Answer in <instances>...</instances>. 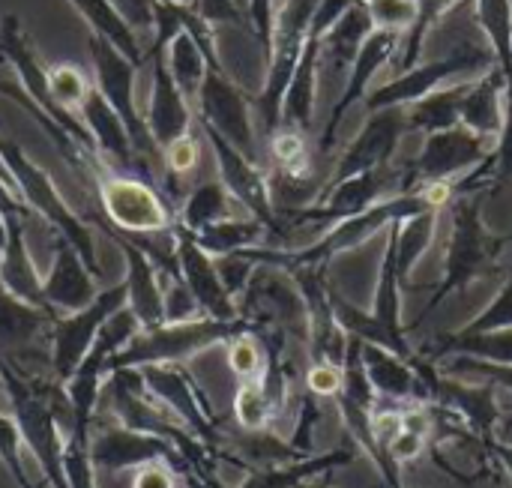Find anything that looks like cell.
I'll use <instances>...</instances> for the list:
<instances>
[{"label": "cell", "mask_w": 512, "mask_h": 488, "mask_svg": "<svg viewBox=\"0 0 512 488\" xmlns=\"http://www.w3.org/2000/svg\"><path fill=\"white\" fill-rule=\"evenodd\" d=\"M249 321H213L198 318L186 324H162L153 330H141L120 354L111 357L108 375L117 369H144L162 363H183L219 342H231L240 333H249Z\"/></svg>", "instance_id": "7a4b0ae2"}, {"label": "cell", "mask_w": 512, "mask_h": 488, "mask_svg": "<svg viewBox=\"0 0 512 488\" xmlns=\"http://www.w3.org/2000/svg\"><path fill=\"white\" fill-rule=\"evenodd\" d=\"M111 243L123 252L126 261V306L132 309V315L138 318L141 330H153L165 324V285L159 279V267L156 261L126 234L108 228Z\"/></svg>", "instance_id": "9a60e30c"}, {"label": "cell", "mask_w": 512, "mask_h": 488, "mask_svg": "<svg viewBox=\"0 0 512 488\" xmlns=\"http://www.w3.org/2000/svg\"><path fill=\"white\" fill-rule=\"evenodd\" d=\"M81 123L84 129L90 132L93 144H96V153L102 159V165L108 171H117V174H129V177H141V180H153L150 174V162L135 150L132 144V135L129 129L123 126V120L117 117V111L102 99V93L93 87L81 105Z\"/></svg>", "instance_id": "7c38bea8"}, {"label": "cell", "mask_w": 512, "mask_h": 488, "mask_svg": "<svg viewBox=\"0 0 512 488\" xmlns=\"http://www.w3.org/2000/svg\"><path fill=\"white\" fill-rule=\"evenodd\" d=\"M366 9L375 30H393V33L411 30L420 15L417 0H366Z\"/></svg>", "instance_id": "d590c367"}, {"label": "cell", "mask_w": 512, "mask_h": 488, "mask_svg": "<svg viewBox=\"0 0 512 488\" xmlns=\"http://www.w3.org/2000/svg\"><path fill=\"white\" fill-rule=\"evenodd\" d=\"M96 195L108 225L126 237H147V234H168L174 228V216L162 195L141 177L99 171L93 174Z\"/></svg>", "instance_id": "277c9868"}, {"label": "cell", "mask_w": 512, "mask_h": 488, "mask_svg": "<svg viewBox=\"0 0 512 488\" xmlns=\"http://www.w3.org/2000/svg\"><path fill=\"white\" fill-rule=\"evenodd\" d=\"M360 3H366V0H360Z\"/></svg>", "instance_id": "db71d44e"}, {"label": "cell", "mask_w": 512, "mask_h": 488, "mask_svg": "<svg viewBox=\"0 0 512 488\" xmlns=\"http://www.w3.org/2000/svg\"><path fill=\"white\" fill-rule=\"evenodd\" d=\"M126 306V285L117 282L105 291H99V297L78 312L69 315H57L54 327H51V345H48V363L54 372L57 384H66L72 378V372L81 366V360L87 357V351L93 348L102 324Z\"/></svg>", "instance_id": "52a82bcc"}, {"label": "cell", "mask_w": 512, "mask_h": 488, "mask_svg": "<svg viewBox=\"0 0 512 488\" xmlns=\"http://www.w3.org/2000/svg\"><path fill=\"white\" fill-rule=\"evenodd\" d=\"M0 213L3 216H18V219L30 216L27 204L21 201V195L15 192V186L9 180V174H0Z\"/></svg>", "instance_id": "c3c4849f"}, {"label": "cell", "mask_w": 512, "mask_h": 488, "mask_svg": "<svg viewBox=\"0 0 512 488\" xmlns=\"http://www.w3.org/2000/svg\"><path fill=\"white\" fill-rule=\"evenodd\" d=\"M48 90H51V99L57 102V108L72 114V111H81V105L93 87L87 84L81 69H75L69 63H57V66H48Z\"/></svg>", "instance_id": "d6a6232c"}, {"label": "cell", "mask_w": 512, "mask_h": 488, "mask_svg": "<svg viewBox=\"0 0 512 488\" xmlns=\"http://www.w3.org/2000/svg\"><path fill=\"white\" fill-rule=\"evenodd\" d=\"M171 234H174V252H177V273L186 282V288L192 291V297L198 300L204 318H213V321H240L237 303L228 294V288L222 285L219 270H216V261L177 222H174Z\"/></svg>", "instance_id": "4fadbf2b"}, {"label": "cell", "mask_w": 512, "mask_h": 488, "mask_svg": "<svg viewBox=\"0 0 512 488\" xmlns=\"http://www.w3.org/2000/svg\"><path fill=\"white\" fill-rule=\"evenodd\" d=\"M321 0H285L276 9L273 21V45L267 57V78L258 93V114L270 132L282 126V99L300 63V54L309 39V27Z\"/></svg>", "instance_id": "3957f363"}, {"label": "cell", "mask_w": 512, "mask_h": 488, "mask_svg": "<svg viewBox=\"0 0 512 488\" xmlns=\"http://www.w3.org/2000/svg\"><path fill=\"white\" fill-rule=\"evenodd\" d=\"M174 3H180V6H195V0H174Z\"/></svg>", "instance_id": "f907efd6"}, {"label": "cell", "mask_w": 512, "mask_h": 488, "mask_svg": "<svg viewBox=\"0 0 512 488\" xmlns=\"http://www.w3.org/2000/svg\"><path fill=\"white\" fill-rule=\"evenodd\" d=\"M0 162L15 186V192L21 195V201L27 204L30 213H36L39 219H45V225L63 237L69 246L78 249V255L84 258V264L93 270L96 279H102V264L96 255V243H93V228L66 204V198L60 195V189L54 186L51 174L36 165L15 141L0 138Z\"/></svg>", "instance_id": "6da1fadb"}, {"label": "cell", "mask_w": 512, "mask_h": 488, "mask_svg": "<svg viewBox=\"0 0 512 488\" xmlns=\"http://www.w3.org/2000/svg\"><path fill=\"white\" fill-rule=\"evenodd\" d=\"M225 348H228V369L240 381H258L264 375V354L249 333L234 336L231 342H225Z\"/></svg>", "instance_id": "8d00e7d4"}, {"label": "cell", "mask_w": 512, "mask_h": 488, "mask_svg": "<svg viewBox=\"0 0 512 488\" xmlns=\"http://www.w3.org/2000/svg\"><path fill=\"white\" fill-rule=\"evenodd\" d=\"M0 390H3V381H0Z\"/></svg>", "instance_id": "f5cc1de1"}, {"label": "cell", "mask_w": 512, "mask_h": 488, "mask_svg": "<svg viewBox=\"0 0 512 488\" xmlns=\"http://www.w3.org/2000/svg\"><path fill=\"white\" fill-rule=\"evenodd\" d=\"M267 225L258 222V219H225V222H216L195 237V243L210 255V258H222V255H231V252H243V249H255V243L264 237Z\"/></svg>", "instance_id": "4dcf8cb0"}, {"label": "cell", "mask_w": 512, "mask_h": 488, "mask_svg": "<svg viewBox=\"0 0 512 488\" xmlns=\"http://www.w3.org/2000/svg\"><path fill=\"white\" fill-rule=\"evenodd\" d=\"M120 18L135 30V33H147L156 24V0H108Z\"/></svg>", "instance_id": "ee69618b"}, {"label": "cell", "mask_w": 512, "mask_h": 488, "mask_svg": "<svg viewBox=\"0 0 512 488\" xmlns=\"http://www.w3.org/2000/svg\"><path fill=\"white\" fill-rule=\"evenodd\" d=\"M492 138L471 132L468 126H456L447 132H435L426 138L420 156L411 165V180L420 186L435 180H456V174L474 171L480 162L489 159Z\"/></svg>", "instance_id": "8fae6325"}, {"label": "cell", "mask_w": 512, "mask_h": 488, "mask_svg": "<svg viewBox=\"0 0 512 488\" xmlns=\"http://www.w3.org/2000/svg\"><path fill=\"white\" fill-rule=\"evenodd\" d=\"M276 405L267 396L261 378L258 381H240L237 396H234V417L243 432H267V426L276 417Z\"/></svg>", "instance_id": "1f68e13d"}, {"label": "cell", "mask_w": 512, "mask_h": 488, "mask_svg": "<svg viewBox=\"0 0 512 488\" xmlns=\"http://www.w3.org/2000/svg\"><path fill=\"white\" fill-rule=\"evenodd\" d=\"M54 318L57 315L51 309L24 303L0 285V357L18 363V357L33 354L42 339H48L51 345Z\"/></svg>", "instance_id": "d6986e66"}, {"label": "cell", "mask_w": 512, "mask_h": 488, "mask_svg": "<svg viewBox=\"0 0 512 488\" xmlns=\"http://www.w3.org/2000/svg\"><path fill=\"white\" fill-rule=\"evenodd\" d=\"M78 15L90 24L93 33H99L102 39H108L117 51H123L132 63H144L147 60V51L141 48L138 42V33L120 18V12L108 3V0H69Z\"/></svg>", "instance_id": "f1b7e54d"}, {"label": "cell", "mask_w": 512, "mask_h": 488, "mask_svg": "<svg viewBox=\"0 0 512 488\" xmlns=\"http://www.w3.org/2000/svg\"><path fill=\"white\" fill-rule=\"evenodd\" d=\"M144 390L168 408L201 444H207L213 453L219 447V420L198 387V381L180 366V363H162V366H144L138 369Z\"/></svg>", "instance_id": "ba28073f"}, {"label": "cell", "mask_w": 512, "mask_h": 488, "mask_svg": "<svg viewBox=\"0 0 512 488\" xmlns=\"http://www.w3.org/2000/svg\"><path fill=\"white\" fill-rule=\"evenodd\" d=\"M306 384H309V393L318 399H339L345 387V369L333 363H315L306 372Z\"/></svg>", "instance_id": "ab89813d"}, {"label": "cell", "mask_w": 512, "mask_h": 488, "mask_svg": "<svg viewBox=\"0 0 512 488\" xmlns=\"http://www.w3.org/2000/svg\"><path fill=\"white\" fill-rule=\"evenodd\" d=\"M375 33V24L369 18L366 3H354L324 36L318 45V75L327 81H339L345 69H354V60L366 39Z\"/></svg>", "instance_id": "ffe728a7"}, {"label": "cell", "mask_w": 512, "mask_h": 488, "mask_svg": "<svg viewBox=\"0 0 512 488\" xmlns=\"http://www.w3.org/2000/svg\"><path fill=\"white\" fill-rule=\"evenodd\" d=\"M90 462L96 471L105 474H120V471H138L144 465L153 462H165L168 468H174V474L180 477H192L189 462L180 456V450L156 435H144L126 426H105L90 438Z\"/></svg>", "instance_id": "9c48e42d"}, {"label": "cell", "mask_w": 512, "mask_h": 488, "mask_svg": "<svg viewBox=\"0 0 512 488\" xmlns=\"http://www.w3.org/2000/svg\"><path fill=\"white\" fill-rule=\"evenodd\" d=\"M6 225H9V234H6V246L0 255V285H3V291H9L12 297H18L24 303L48 309L45 294H42L45 279L39 276L36 261L30 255V246L24 237V219L6 216Z\"/></svg>", "instance_id": "603a6c76"}, {"label": "cell", "mask_w": 512, "mask_h": 488, "mask_svg": "<svg viewBox=\"0 0 512 488\" xmlns=\"http://www.w3.org/2000/svg\"><path fill=\"white\" fill-rule=\"evenodd\" d=\"M360 360H363L366 375L378 396H384L390 402H405V405H417V399H423V402L432 399L426 378L420 375V369L405 363V357H399L381 345L360 342Z\"/></svg>", "instance_id": "44dd1931"}, {"label": "cell", "mask_w": 512, "mask_h": 488, "mask_svg": "<svg viewBox=\"0 0 512 488\" xmlns=\"http://www.w3.org/2000/svg\"><path fill=\"white\" fill-rule=\"evenodd\" d=\"M354 453L351 450H333L324 456H312V459H300V462H288V465H273V468H258L252 471L240 488H303L312 477L351 465Z\"/></svg>", "instance_id": "4316f807"}, {"label": "cell", "mask_w": 512, "mask_h": 488, "mask_svg": "<svg viewBox=\"0 0 512 488\" xmlns=\"http://www.w3.org/2000/svg\"><path fill=\"white\" fill-rule=\"evenodd\" d=\"M450 372H465V375H483L489 384L504 387L512 393V366H501V363H489V360H477V357H459L447 366Z\"/></svg>", "instance_id": "60d3db41"}, {"label": "cell", "mask_w": 512, "mask_h": 488, "mask_svg": "<svg viewBox=\"0 0 512 488\" xmlns=\"http://www.w3.org/2000/svg\"><path fill=\"white\" fill-rule=\"evenodd\" d=\"M246 15L252 24V33L261 42L264 60L270 57V45H273V21H276V0H246Z\"/></svg>", "instance_id": "b9f144b4"}, {"label": "cell", "mask_w": 512, "mask_h": 488, "mask_svg": "<svg viewBox=\"0 0 512 488\" xmlns=\"http://www.w3.org/2000/svg\"><path fill=\"white\" fill-rule=\"evenodd\" d=\"M153 57V87H150V102L144 111V123L147 132L153 138V144L159 150H165L171 141L189 135L192 126V111H189V99L180 93V87L174 84L168 66H165V54L156 51Z\"/></svg>", "instance_id": "ac0fdd59"}, {"label": "cell", "mask_w": 512, "mask_h": 488, "mask_svg": "<svg viewBox=\"0 0 512 488\" xmlns=\"http://www.w3.org/2000/svg\"><path fill=\"white\" fill-rule=\"evenodd\" d=\"M504 87H510L504 69H495L486 78L471 81L468 96L462 102V126H468L477 135L498 138L504 129V117H507V108L501 102Z\"/></svg>", "instance_id": "cb8c5ba5"}, {"label": "cell", "mask_w": 512, "mask_h": 488, "mask_svg": "<svg viewBox=\"0 0 512 488\" xmlns=\"http://www.w3.org/2000/svg\"><path fill=\"white\" fill-rule=\"evenodd\" d=\"M6 234H9V225H6V216L0 213V255H3V246H6Z\"/></svg>", "instance_id": "681fc988"}, {"label": "cell", "mask_w": 512, "mask_h": 488, "mask_svg": "<svg viewBox=\"0 0 512 488\" xmlns=\"http://www.w3.org/2000/svg\"><path fill=\"white\" fill-rule=\"evenodd\" d=\"M204 318L198 300L192 297V291L186 288V282L180 276H168V288H165V324H186V321H198Z\"/></svg>", "instance_id": "74e56055"}, {"label": "cell", "mask_w": 512, "mask_h": 488, "mask_svg": "<svg viewBox=\"0 0 512 488\" xmlns=\"http://www.w3.org/2000/svg\"><path fill=\"white\" fill-rule=\"evenodd\" d=\"M468 87H471V81H456L450 87H438L435 93H429L411 105L408 123L426 135L462 126V102L468 96Z\"/></svg>", "instance_id": "83f0119b"}, {"label": "cell", "mask_w": 512, "mask_h": 488, "mask_svg": "<svg viewBox=\"0 0 512 488\" xmlns=\"http://www.w3.org/2000/svg\"><path fill=\"white\" fill-rule=\"evenodd\" d=\"M198 114H201V126H210L213 132H219L231 147H237L252 162L258 159L249 102L243 90L228 78L225 69L207 72L201 93H198Z\"/></svg>", "instance_id": "30bf717a"}, {"label": "cell", "mask_w": 512, "mask_h": 488, "mask_svg": "<svg viewBox=\"0 0 512 488\" xmlns=\"http://www.w3.org/2000/svg\"><path fill=\"white\" fill-rule=\"evenodd\" d=\"M495 51L474 45V42H459L453 51L444 57H435L429 63H420L402 75H396L390 84L378 87L366 99V111H381V108H402L408 102H420L423 96L435 93L444 81H453L459 75H480L492 69Z\"/></svg>", "instance_id": "5b68a950"}, {"label": "cell", "mask_w": 512, "mask_h": 488, "mask_svg": "<svg viewBox=\"0 0 512 488\" xmlns=\"http://www.w3.org/2000/svg\"><path fill=\"white\" fill-rule=\"evenodd\" d=\"M177 486V474L174 468H168L165 462H153L135 471L132 488H174Z\"/></svg>", "instance_id": "7dc6e473"}, {"label": "cell", "mask_w": 512, "mask_h": 488, "mask_svg": "<svg viewBox=\"0 0 512 488\" xmlns=\"http://www.w3.org/2000/svg\"><path fill=\"white\" fill-rule=\"evenodd\" d=\"M357 0H321L318 9H315V18H312V27H309V36L321 39Z\"/></svg>", "instance_id": "bcb514c9"}, {"label": "cell", "mask_w": 512, "mask_h": 488, "mask_svg": "<svg viewBox=\"0 0 512 488\" xmlns=\"http://www.w3.org/2000/svg\"><path fill=\"white\" fill-rule=\"evenodd\" d=\"M63 468H66V480L69 488H96L93 480V462H90V444L66 438V450H63Z\"/></svg>", "instance_id": "f35d334b"}, {"label": "cell", "mask_w": 512, "mask_h": 488, "mask_svg": "<svg viewBox=\"0 0 512 488\" xmlns=\"http://www.w3.org/2000/svg\"><path fill=\"white\" fill-rule=\"evenodd\" d=\"M165 66L174 78V84L180 87V93L189 102H198L201 84L210 72V57L201 48V42L195 39V33L189 27H183L168 45H165Z\"/></svg>", "instance_id": "484cf974"}, {"label": "cell", "mask_w": 512, "mask_h": 488, "mask_svg": "<svg viewBox=\"0 0 512 488\" xmlns=\"http://www.w3.org/2000/svg\"><path fill=\"white\" fill-rule=\"evenodd\" d=\"M426 444H429V438H420V435L402 429V432L393 438V444L387 447L384 459H387L390 465H408V462H414V459H420V456L426 453Z\"/></svg>", "instance_id": "f6af8a7d"}, {"label": "cell", "mask_w": 512, "mask_h": 488, "mask_svg": "<svg viewBox=\"0 0 512 488\" xmlns=\"http://www.w3.org/2000/svg\"><path fill=\"white\" fill-rule=\"evenodd\" d=\"M405 126H408V114L402 108L372 111V117L363 126V132L351 141V147L339 159L333 183H342V180L357 177V174L372 171V168H384L390 162V156L396 153Z\"/></svg>", "instance_id": "2e32d148"}, {"label": "cell", "mask_w": 512, "mask_h": 488, "mask_svg": "<svg viewBox=\"0 0 512 488\" xmlns=\"http://www.w3.org/2000/svg\"><path fill=\"white\" fill-rule=\"evenodd\" d=\"M225 219H231V195L222 186V180H207L189 192V198L180 207L177 225L186 228L189 234H198V231H204L216 222H225Z\"/></svg>", "instance_id": "f546056e"}, {"label": "cell", "mask_w": 512, "mask_h": 488, "mask_svg": "<svg viewBox=\"0 0 512 488\" xmlns=\"http://www.w3.org/2000/svg\"><path fill=\"white\" fill-rule=\"evenodd\" d=\"M198 156H201V150H198V141H195L192 135H183V138L171 141V144L162 150L165 168H168L171 174H177V177H186L189 171H195Z\"/></svg>", "instance_id": "7bdbcfd3"}, {"label": "cell", "mask_w": 512, "mask_h": 488, "mask_svg": "<svg viewBox=\"0 0 512 488\" xmlns=\"http://www.w3.org/2000/svg\"><path fill=\"white\" fill-rule=\"evenodd\" d=\"M204 135L213 147L219 180L228 189V195L234 201H240L252 213V219L264 222L267 228H276V213H273V201H270V180L261 174V168L249 156H243L237 147H231L210 126H204Z\"/></svg>", "instance_id": "5bb4252c"}, {"label": "cell", "mask_w": 512, "mask_h": 488, "mask_svg": "<svg viewBox=\"0 0 512 488\" xmlns=\"http://www.w3.org/2000/svg\"><path fill=\"white\" fill-rule=\"evenodd\" d=\"M318 45L321 39L309 36L306 48L300 54V63L294 69V78L285 90L282 99V126L306 132L315 114V99H318Z\"/></svg>", "instance_id": "d4e9b609"}, {"label": "cell", "mask_w": 512, "mask_h": 488, "mask_svg": "<svg viewBox=\"0 0 512 488\" xmlns=\"http://www.w3.org/2000/svg\"><path fill=\"white\" fill-rule=\"evenodd\" d=\"M96 282L99 279L84 264L78 249L69 246L63 237H57L54 258H51V267H48V276H45V285H42L45 306L54 315H69V312L87 309L99 297Z\"/></svg>", "instance_id": "e0dca14e"}, {"label": "cell", "mask_w": 512, "mask_h": 488, "mask_svg": "<svg viewBox=\"0 0 512 488\" xmlns=\"http://www.w3.org/2000/svg\"><path fill=\"white\" fill-rule=\"evenodd\" d=\"M90 60H93V72H96V90L102 93V99L117 111V117L123 120V126L132 135L135 150L150 162L156 159L159 147L153 144L144 114L135 105V75H138V63H132L123 51H117L108 39H102L99 33H90Z\"/></svg>", "instance_id": "8992f818"}, {"label": "cell", "mask_w": 512, "mask_h": 488, "mask_svg": "<svg viewBox=\"0 0 512 488\" xmlns=\"http://www.w3.org/2000/svg\"><path fill=\"white\" fill-rule=\"evenodd\" d=\"M21 450H24V438H21V429H18L15 417L0 414V462H3V468L9 471V477H12L15 486L36 488L30 483V477H27Z\"/></svg>", "instance_id": "e575fe53"}, {"label": "cell", "mask_w": 512, "mask_h": 488, "mask_svg": "<svg viewBox=\"0 0 512 488\" xmlns=\"http://www.w3.org/2000/svg\"><path fill=\"white\" fill-rule=\"evenodd\" d=\"M273 159L279 162L282 174L309 180V150H306V138L300 129L279 126L273 132Z\"/></svg>", "instance_id": "836d02e7"}, {"label": "cell", "mask_w": 512, "mask_h": 488, "mask_svg": "<svg viewBox=\"0 0 512 488\" xmlns=\"http://www.w3.org/2000/svg\"><path fill=\"white\" fill-rule=\"evenodd\" d=\"M396 45H399V33H393V30H375L369 39H366V45L360 48V54H357V60H354V69L348 72V84H345V93L339 96V102L333 105V114H330V120H327V129H324V138H321V150H327L330 144H333V138H336V129H339V123H342V117H345V111L366 93V87H369V81L375 78V72L393 57V51H396Z\"/></svg>", "instance_id": "7402d4cb"}, {"label": "cell", "mask_w": 512, "mask_h": 488, "mask_svg": "<svg viewBox=\"0 0 512 488\" xmlns=\"http://www.w3.org/2000/svg\"><path fill=\"white\" fill-rule=\"evenodd\" d=\"M303 488H327V486H312V483H306V486Z\"/></svg>", "instance_id": "816d5d0a"}]
</instances>
